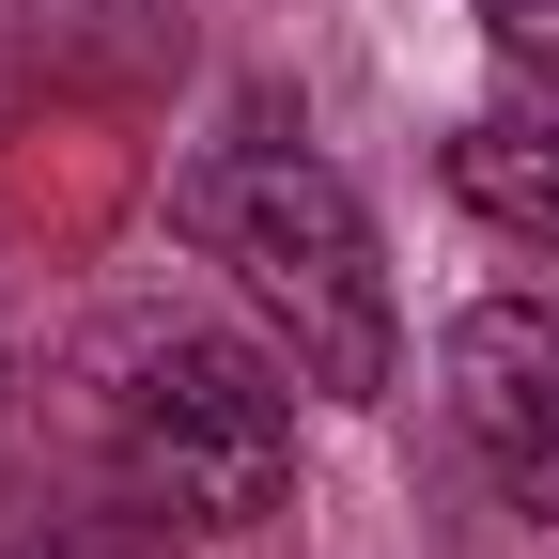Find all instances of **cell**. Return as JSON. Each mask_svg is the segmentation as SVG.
<instances>
[{"label": "cell", "instance_id": "1", "mask_svg": "<svg viewBox=\"0 0 559 559\" xmlns=\"http://www.w3.org/2000/svg\"><path fill=\"white\" fill-rule=\"evenodd\" d=\"M171 218L187 249L249 296V326L280 342V373L326 389V404H389L404 373V311H389V264H373V218H358V187H342L296 124H234V140H202V156L171 171Z\"/></svg>", "mask_w": 559, "mask_h": 559}, {"label": "cell", "instance_id": "2", "mask_svg": "<svg viewBox=\"0 0 559 559\" xmlns=\"http://www.w3.org/2000/svg\"><path fill=\"white\" fill-rule=\"evenodd\" d=\"M79 436L140 528H264L296 513V389L187 311H124L79 342Z\"/></svg>", "mask_w": 559, "mask_h": 559}, {"label": "cell", "instance_id": "3", "mask_svg": "<svg viewBox=\"0 0 559 559\" xmlns=\"http://www.w3.org/2000/svg\"><path fill=\"white\" fill-rule=\"evenodd\" d=\"M451 419H466L481 481H498L528 528H559V311L544 296L451 311Z\"/></svg>", "mask_w": 559, "mask_h": 559}, {"label": "cell", "instance_id": "4", "mask_svg": "<svg viewBox=\"0 0 559 559\" xmlns=\"http://www.w3.org/2000/svg\"><path fill=\"white\" fill-rule=\"evenodd\" d=\"M451 187H466L498 234L559 249V79H544V94H498V109H466V124H451Z\"/></svg>", "mask_w": 559, "mask_h": 559}, {"label": "cell", "instance_id": "5", "mask_svg": "<svg viewBox=\"0 0 559 559\" xmlns=\"http://www.w3.org/2000/svg\"><path fill=\"white\" fill-rule=\"evenodd\" d=\"M481 32H498V62H528V79H559V0H466Z\"/></svg>", "mask_w": 559, "mask_h": 559}]
</instances>
